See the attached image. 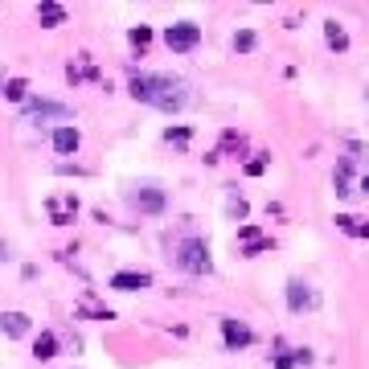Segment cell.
Wrapping results in <instances>:
<instances>
[{"mask_svg":"<svg viewBox=\"0 0 369 369\" xmlns=\"http://www.w3.org/2000/svg\"><path fill=\"white\" fill-rule=\"evenodd\" d=\"M4 259H8V246H4V242H0V263H4Z\"/></svg>","mask_w":369,"mask_h":369,"instance_id":"obj_21","label":"cell"},{"mask_svg":"<svg viewBox=\"0 0 369 369\" xmlns=\"http://www.w3.org/2000/svg\"><path fill=\"white\" fill-rule=\"evenodd\" d=\"M49 119H58V123L66 128V123H70V107L49 103V98H33V103H25V123H49Z\"/></svg>","mask_w":369,"mask_h":369,"instance_id":"obj_3","label":"cell"},{"mask_svg":"<svg viewBox=\"0 0 369 369\" xmlns=\"http://www.w3.org/2000/svg\"><path fill=\"white\" fill-rule=\"evenodd\" d=\"M53 353H58V336H53V332H42V336L33 341V357H37V361H49Z\"/></svg>","mask_w":369,"mask_h":369,"instance_id":"obj_14","label":"cell"},{"mask_svg":"<svg viewBox=\"0 0 369 369\" xmlns=\"http://www.w3.org/2000/svg\"><path fill=\"white\" fill-rule=\"evenodd\" d=\"M25 91H29L25 78H8V83H0V94H4L8 103H25Z\"/></svg>","mask_w":369,"mask_h":369,"instance_id":"obj_15","label":"cell"},{"mask_svg":"<svg viewBox=\"0 0 369 369\" xmlns=\"http://www.w3.org/2000/svg\"><path fill=\"white\" fill-rule=\"evenodd\" d=\"M132 98L177 115L189 107V83L177 74H132Z\"/></svg>","mask_w":369,"mask_h":369,"instance_id":"obj_1","label":"cell"},{"mask_svg":"<svg viewBox=\"0 0 369 369\" xmlns=\"http://www.w3.org/2000/svg\"><path fill=\"white\" fill-rule=\"evenodd\" d=\"M111 287L115 291H144V287H152V275L148 271H115Z\"/></svg>","mask_w":369,"mask_h":369,"instance_id":"obj_6","label":"cell"},{"mask_svg":"<svg viewBox=\"0 0 369 369\" xmlns=\"http://www.w3.org/2000/svg\"><path fill=\"white\" fill-rule=\"evenodd\" d=\"M222 332H226V349H246L255 341V332L238 320H222Z\"/></svg>","mask_w":369,"mask_h":369,"instance_id":"obj_8","label":"cell"},{"mask_svg":"<svg viewBox=\"0 0 369 369\" xmlns=\"http://www.w3.org/2000/svg\"><path fill=\"white\" fill-rule=\"evenodd\" d=\"M324 42L336 49V53H345V49H349V33H345L336 21H328V25H324Z\"/></svg>","mask_w":369,"mask_h":369,"instance_id":"obj_13","label":"cell"},{"mask_svg":"<svg viewBox=\"0 0 369 369\" xmlns=\"http://www.w3.org/2000/svg\"><path fill=\"white\" fill-rule=\"evenodd\" d=\"M287 308H291V312H308V308H316V291H312L304 279H291V283H287Z\"/></svg>","mask_w":369,"mask_h":369,"instance_id":"obj_5","label":"cell"},{"mask_svg":"<svg viewBox=\"0 0 369 369\" xmlns=\"http://www.w3.org/2000/svg\"><path fill=\"white\" fill-rule=\"evenodd\" d=\"M291 366H295V357H279L275 361V369H291Z\"/></svg>","mask_w":369,"mask_h":369,"instance_id":"obj_20","label":"cell"},{"mask_svg":"<svg viewBox=\"0 0 369 369\" xmlns=\"http://www.w3.org/2000/svg\"><path fill=\"white\" fill-rule=\"evenodd\" d=\"M37 21H42L46 29H53V25H62V21H66V8H62V4H53V0H46V4H37Z\"/></svg>","mask_w":369,"mask_h":369,"instance_id":"obj_12","label":"cell"},{"mask_svg":"<svg viewBox=\"0 0 369 369\" xmlns=\"http://www.w3.org/2000/svg\"><path fill=\"white\" fill-rule=\"evenodd\" d=\"M139 189H144V193H136L132 201H136L144 214H160V209H164V193H160L156 184H139Z\"/></svg>","mask_w":369,"mask_h":369,"instance_id":"obj_9","label":"cell"},{"mask_svg":"<svg viewBox=\"0 0 369 369\" xmlns=\"http://www.w3.org/2000/svg\"><path fill=\"white\" fill-rule=\"evenodd\" d=\"M197 42H201V25H193V21H177V25L164 29V46L173 53H189Z\"/></svg>","mask_w":369,"mask_h":369,"instance_id":"obj_4","label":"cell"},{"mask_svg":"<svg viewBox=\"0 0 369 369\" xmlns=\"http://www.w3.org/2000/svg\"><path fill=\"white\" fill-rule=\"evenodd\" d=\"M128 37H132V46H136V49H144L148 42H152V29H148V25H136V29H132Z\"/></svg>","mask_w":369,"mask_h":369,"instance_id":"obj_17","label":"cell"},{"mask_svg":"<svg viewBox=\"0 0 369 369\" xmlns=\"http://www.w3.org/2000/svg\"><path fill=\"white\" fill-rule=\"evenodd\" d=\"M250 46H255V33H234V49H242V53H246Z\"/></svg>","mask_w":369,"mask_h":369,"instance_id":"obj_18","label":"cell"},{"mask_svg":"<svg viewBox=\"0 0 369 369\" xmlns=\"http://www.w3.org/2000/svg\"><path fill=\"white\" fill-rule=\"evenodd\" d=\"M0 332H4V336H25V332H29V316H25V312H4V316H0Z\"/></svg>","mask_w":369,"mask_h":369,"instance_id":"obj_11","label":"cell"},{"mask_svg":"<svg viewBox=\"0 0 369 369\" xmlns=\"http://www.w3.org/2000/svg\"><path fill=\"white\" fill-rule=\"evenodd\" d=\"M78 144H83V136H78V128H74V123H66V128H58V132H53V152H58V156H74V152H78Z\"/></svg>","mask_w":369,"mask_h":369,"instance_id":"obj_7","label":"cell"},{"mask_svg":"<svg viewBox=\"0 0 369 369\" xmlns=\"http://www.w3.org/2000/svg\"><path fill=\"white\" fill-rule=\"evenodd\" d=\"M74 214H78V201H74V197H53V201H49V218H53L58 226L74 222Z\"/></svg>","mask_w":369,"mask_h":369,"instance_id":"obj_10","label":"cell"},{"mask_svg":"<svg viewBox=\"0 0 369 369\" xmlns=\"http://www.w3.org/2000/svg\"><path fill=\"white\" fill-rule=\"evenodd\" d=\"M173 263L189 271V275H209L214 271V263H209V242L205 238H184L181 246H177V255H173Z\"/></svg>","mask_w":369,"mask_h":369,"instance_id":"obj_2","label":"cell"},{"mask_svg":"<svg viewBox=\"0 0 369 369\" xmlns=\"http://www.w3.org/2000/svg\"><path fill=\"white\" fill-rule=\"evenodd\" d=\"M263 169H267V160H250V164H246V173H250V177H259Z\"/></svg>","mask_w":369,"mask_h":369,"instance_id":"obj_19","label":"cell"},{"mask_svg":"<svg viewBox=\"0 0 369 369\" xmlns=\"http://www.w3.org/2000/svg\"><path fill=\"white\" fill-rule=\"evenodd\" d=\"M336 226H341V230H349V234H357V238H366V226H361V218H336Z\"/></svg>","mask_w":369,"mask_h":369,"instance_id":"obj_16","label":"cell"}]
</instances>
